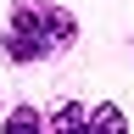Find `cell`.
<instances>
[{
  "label": "cell",
  "mask_w": 134,
  "mask_h": 134,
  "mask_svg": "<svg viewBox=\"0 0 134 134\" xmlns=\"http://www.w3.org/2000/svg\"><path fill=\"white\" fill-rule=\"evenodd\" d=\"M50 129H56V134H90V123H84V106H62Z\"/></svg>",
  "instance_id": "3"
},
{
  "label": "cell",
  "mask_w": 134,
  "mask_h": 134,
  "mask_svg": "<svg viewBox=\"0 0 134 134\" xmlns=\"http://www.w3.org/2000/svg\"><path fill=\"white\" fill-rule=\"evenodd\" d=\"M84 123H90V134H123V112L117 106H95V112H84Z\"/></svg>",
  "instance_id": "2"
},
{
  "label": "cell",
  "mask_w": 134,
  "mask_h": 134,
  "mask_svg": "<svg viewBox=\"0 0 134 134\" xmlns=\"http://www.w3.org/2000/svg\"><path fill=\"white\" fill-rule=\"evenodd\" d=\"M73 34V23H67L62 11H50V6H34V0H23V6L11 11V34H6V50H11V62H39L50 39H67Z\"/></svg>",
  "instance_id": "1"
},
{
  "label": "cell",
  "mask_w": 134,
  "mask_h": 134,
  "mask_svg": "<svg viewBox=\"0 0 134 134\" xmlns=\"http://www.w3.org/2000/svg\"><path fill=\"white\" fill-rule=\"evenodd\" d=\"M6 134H39V112H34V106H17L6 117Z\"/></svg>",
  "instance_id": "4"
}]
</instances>
